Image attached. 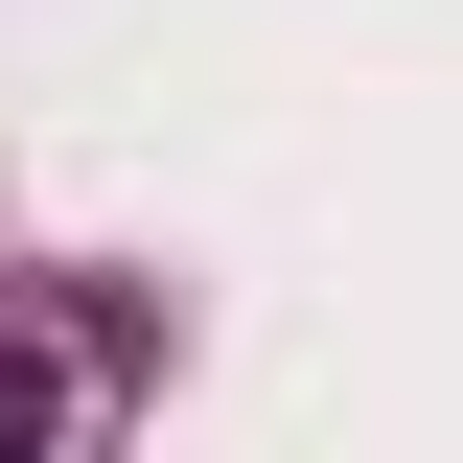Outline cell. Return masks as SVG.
<instances>
[{
    "instance_id": "6da1fadb",
    "label": "cell",
    "mask_w": 463,
    "mask_h": 463,
    "mask_svg": "<svg viewBox=\"0 0 463 463\" xmlns=\"http://www.w3.org/2000/svg\"><path fill=\"white\" fill-rule=\"evenodd\" d=\"M47 417H70V371H47V347H0V440H47Z\"/></svg>"
}]
</instances>
